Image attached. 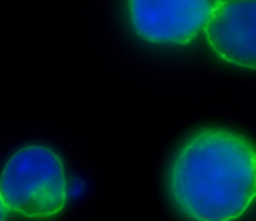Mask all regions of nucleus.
Returning <instances> with one entry per match:
<instances>
[{"label": "nucleus", "mask_w": 256, "mask_h": 221, "mask_svg": "<svg viewBox=\"0 0 256 221\" xmlns=\"http://www.w3.org/2000/svg\"><path fill=\"white\" fill-rule=\"evenodd\" d=\"M167 188L191 221L236 220L256 198V147L228 130H201L174 154Z\"/></svg>", "instance_id": "1"}, {"label": "nucleus", "mask_w": 256, "mask_h": 221, "mask_svg": "<svg viewBox=\"0 0 256 221\" xmlns=\"http://www.w3.org/2000/svg\"><path fill=\"white\" fill-rule=\"evenodd\" d=\"M0 200L6 211L29 218H48L67 202V178L54 150L32 144L16 151L0 175Z\"/></svg>", "instance_id": "2"}, {"label": "nucleus", "mask_w": 256, "mask_h": 221, "mask_svg": "<svg viewBox=\"0 0 256 221\" xmlns=\"http://www.w3.org/2000/svg\"><path fill=\"white\" fill-rule=\"evenodd\" d=\"M220 0H127L134 33L148 43L182 46L205 30Z\"/></svg>", "instance_id": "3"}, {"label": "nucleus", "mask_w": 256, "mask_h": 221, "mask_svg": "<svg viewBox=\"0 0 256 221\" xmlns=\"http://www.w3.org/2000/svg\"><path fill=\"white\" fill-rule=\"evenodd\" d=\"M205 33L221 60L256 70V0H220Z\"/></svg>", "instance_id": "4"}, {"label": "nucleus", "mask_w": 256, "mask_h": 221, "mask_svg": "<svg viewBox=\"0 0 256 221\" xmlns=\"http://www.w3.org/2000/svg\"><path fill=\"white\" fill-rule=\"evenodd\" d=\"M6 214H8V211H6L3 202L0 200V221H6Z\"/></svg>", "instance_id": "5"}]
</instances>
